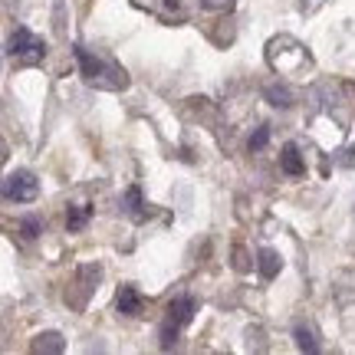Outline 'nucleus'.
Here are the masks:
<instances>
[{"label": "nucleus", "instance_id": "1", "mask_svg": "<svg viewBox=\"0 0 355 355\" xmlns=\"http://www.w3.org/2000/svg\"><path fill=\"white\" fill-rule=\"evenodd\" d=\"M7 198L10 201H33L37 198V181H33V175H26V171H20V175H13L10 181H7Z\"/></svg>", "mask_w": 355, "mask_h": 355}, {"label": "nucleus", "instance_id": "2", "mask_svg": "<svg viewBox=\"0 0 355 355\" xmlns=\"http://www.w3.org/2000/svg\"><path fill=\"white\" fill-rule=\"evenodd\" d=\"M10 50L17 53V56H26V53H43L46 46H43V40L33 37L30 30H17L10 40Z\"/></svg>", "mask_w": 355, "mask_h": 355}, {"label": "nucleus", "instance_id": "3", "mask_svg": "<svg viewBox=\"0 0 355 355\" xmlns=\"http://www.w3.org/2000/svg\"><path fill=\"white\" fill-rule=\"evenodd\" d=\"M279 165H283V171H286V175H293V178H300L306 171L303 158H300V152H296V145H286V148H283V155H279Z\"/></svg>", "mask_w": 355, "mask_h": 355}, {"label": "nucleus", "instance_id": "4", "mask_svg": "<svg viewBox=\"0 0 355 355\" xmlns=\"http://www.w3.org/2000/svg\"><path fill=\"white\" fill-rule=\"evenodd\" d=\"M191 309H194V303H191V300H175V303L168 306V329H171V326L178 329L181 322H188Z\"/></svg>", "mask_w": 355, "mask_h": 355}, {"label": "nucleus", "instance_id": "5", "mask_svg": "<svg viewBox=\"0 0 355 355\" xmlns=\"http://www.w3.org/2000/svg\"><path fill=\"white\" fill-rule=\"evenodd\" d=\"M119 309H122V313H128V316L141 313V296L132 290V286H122V293H119Z\"/></svg>", "mask_w": 355, "mask_h": 355}, {"label": "nucleus", "instance_id": "6", "mask_svg": "<svg viewBox=\"0 0 355 355\" xmlns=\"http://www.w3.org/2000/svg\"><path fill=\"white\" fill-rule=\"evenodd\" d=\"M89 214H92V207H89V204H83V207H73V211H69V217H66L69 230H83V227H86Z\"/></svg>", "mask_w": 355, "mask_h": 355}, {"label": "nucleus", "instance_id": "7", "mask_svg": "<svg viewBox=\"0 0 355 355\" xmlns=\"http://www.w3.org/2000/svg\"><path fill=\"white\" fill-rule=\"evenodd\" d=\"M277 270H279L277 254H273V250H263V254H260V273H263V279H273Z\"/></svg>", "mask_w": 355, "mask_h": 355}, {"label": "nucleus", "instance_id": "8", "mask_svg": "<svg viewBox=\"0 0 355 355\" xmlns=\"http://www.w3.org/2000/svg\"><path fill=\"white\" fill-rule=\"evenodd\" d=\"M263 145H266V128H260L254 139H250V148H263Z\"/></svg>", "mask_w": 355, "mask_h": 355}, {"label": "nucleus", "instance_id": "9", "mask_svg": "<svg viewBox=\"0 0 355 355\" xmlns=\"http://www.w3.org/2000/svg\"><path fill=\"white\" fill-rule=\"evenodd\" d=\"M37 220H24V230H26V237H33V234H37Z\"/></svg>", "mask_w": 355, "mask_h": 355}]
</instances>
